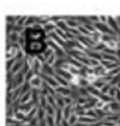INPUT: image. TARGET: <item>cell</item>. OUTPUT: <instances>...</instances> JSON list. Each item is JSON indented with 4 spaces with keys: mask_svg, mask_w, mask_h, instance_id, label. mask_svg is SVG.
Instances as JSON below:
<instances>
[{
    "mask_svg": "<svg viewBox=\"0 0 120 126\" xmlns=\"http://www.w3.org/2000/svg\"><path fill=\"white\" fill-rule=\"evenodd\" d=\"M48 35L40 24L26 27L20 34V47L26 57L38 58L48 50Z\"/></svg>",
    "mask_w": 120,
    "mask_h": 126,
    "instance_id": "obj_1",
    "label": "cell"
},
{
    "mask_svg": "<svg viewBox=\"0 0 120 126\" xmlns=\"http://www.w3.org/2000/svg\"><path fill=\"white\" fill-rule=\"evenodd\" d=\"M26 82L30 85L31 91H35V92H42L44 89V77L40 74H34V72H28L26 74Z\"/></svg>",
    "mask_w": 120,
    "mask_h": 126,
    "instance_id": "obj_2",
    "label": "cell"
},
{
    "mask_svg": "<svg viewBox=\"0 0 120 126\" xmlns=\"http://www.w3.org/2000/svg\"><path fill=\"white\" fill-rule=\"evenodd\" d=\"M71 92H72V89L71 88H64V86H58L57 89H55V94H57L58 96H71Z\"/></svg>",
    "mask_w": 120,
    "mask_h": 126,
    "instance_id": "obj_3",
    "label": "cell"
},
{
    "mask_svg": "<svg viewBox=\"0 0 120 126\" xmlns=\"http://www.w3.org/2000/svg\"><path fill=\"white\" fill-rule=\"evenodd\" d=\"M42 65H44V63L41 61L40 58H35V60H34V74H40L41 75Z\"/></svg>",
    "mask_w": 120,
    "mask_h": 126,
    "instance_id": "obj_4",
    "label": "cell"
},
{
    "mask_svg": "<svg viewBox=\"0 0 120 126\" xmlns=\"http://www.w3.org/2000/svg\"><path fill=\"white\" fill-rule=\"evenodd\" d=\"M68 123H69V126H75L76 123H78V116H76V113H72L71 115V118L68 119Z\"/></svg>",
    "mask_w": 120,
    "mask_h": 126,
    "instance_id": "obj_5",
    "label": "cell"
}]
</instances>
